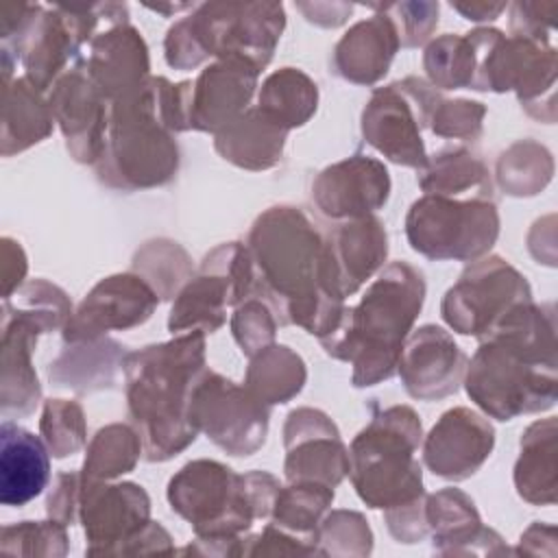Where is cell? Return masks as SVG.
<instances>
[{"label":"cell","instance_id":"8fae6325","mask_svg":"<svg viewBox=\"0 0 558 558\" xmlns=\"http://www.w3.org/2000/svg\"><path fill=\"white\" fill-rule=\"evenodd\" d=\"M499 211L490 198H449L423 194L405 214L412 251L434 262H475L499 238Z\"/></svg>","mask_w":558,"mask_h":558},{"label":"cell","instance_id":"681fc988","mask_svg":"<svg viewBox=\"0 0 558 558\" xmlns=\"http://www.w3.org/2000/svg\"><path fill=\"white\" fill-rule=\"evenodd\" d=\"M312 556L318 554V541L292 534L275 523H268L259 534L248 536L246 556Z\"/></svg>","mask_w":558,"mask_h":558},{"label":"cell","instance_id":"8992f818","mask_svg":"<svg viewBox=\"0 0 558 558\" xmlns=\"http://www.w3.org/2000/svg\"><path fill=\"white\" fill-rule=\"evenodd\" d=\"M283 28L281 2H203L168 28L163 57L181 72L209 59H240L262 72L272 61Z\"/></svg>","mask_w":558,"mask_h":558},{"label":"cell","instance_id":"5bb4252c","mask_svg":"<svg viewBox=\"0 0 558 558\" xmlns=\"http://www.w3.org/2000/svg\"><path fill=\"white\" fill-rule=\"evenodd\" d=\"M187 414L192 425L216 447L235 458L259 451L268 436L270 408L244 384L205 368L192 386Z\"/></svg>","mask_w":558,"mask_h":558},{"label":"cell","instance_id":"f6af8a7d","mask_svg":"<svg viewBox=\"0 0 558 558\" xmlns=\"http://www.w3.org/2000/svg\"><path fill=\"white\" fill-rule=\"evenodd\" d=\"M229 327L240 351L246 357H253L275 342L279 320L262 296H248L233 307Z\"/></svg>","mask_w":558,"mask_h":558},{"label":"cell","instance_id":"30bf717a","mask_svg":"<svg viewBox=\"0 0 558 558\" xmlns=\"http://www.w3.org/2000/svg\"><path fill=\"white\" fill-rule=\"evenodd\" d=\"M477 48L475 92H514L525 113L538 122H556V70L558 52L551 41L504 35L493 26L471 33Z\"/></svg>","mask_w":558,"mask_h":558},{"label":"cell","instance_id":"f35d334b","mask_svg":"<svg viewBox=\"0 0 558 558\" xmlns=\"http://www.w3.org/2000/svg\"><path fill=\"white\" fill-rule=\"evenodd\" d=\"M333 497L331 486L318 482H288V486L279 488L268 521L292 534L316 538L323 517L331 510Z\"/></svg>","mask_w":558,"mask_h":558},{"label":"cell","instance_id":"5b68a950","mask_svg":"<svg viewBox=\"0 0 558 558\" xmlns=\"http://www.w3.org/2000/svg\"><path fill=\"white\" fill-rule=\"evenodd\" d=\"M425 301V277L408 262H390L368 283L357 305L342 312L320 347L353 366L351 384L371 388L397 373L401 349Z\"/></svg>","mask_w":558,"mask_h":558},{"label":"cell","instance_id":"9a60e30c","mask_svg":"<svg viewBox=\"0 0 558 558\" xmlns=\"http://www.w3.org/2000/svg\"><path fill=\"white\" fill-rule=\"evenodd\" d=\"M532 301L527 279L504 257L484 255L460 272L440 303L442 320L462 336L484 338L510 310Z\"/></svg>","mask_w":558,"mask_h":558},{"label":"cell","instance_id":"c3c4849f","mask_svg":"<svg viewBox=\"0 0 558 558\" xmlns=\"http://www.w3.org/2000/svg\"><path fill=\"white\" fill-rule=\"evenodd\" d=\"M510 13V35L525 37L534 41H551L558 17V2H512Z\"/></svg>","mask_w":558,"mask_h":558},{"label":"cell","instance_id":"d6a6232c","mask_svg":"<svg viewBox=\"0 0 558 558\" xmlns=\"http://www.w3.org/2000/svg\"><path fill=\"white\" fill-rule=\"evenodd\" d=\"M416 183L425 194L495 201L490 170L480 153L466 144L442 146L429 155L427 166L418 170Z\"/></svg>","mask_w":558,"mask_h":558},{"label":"cell","instance_id":"277c9868","mask_svg":"<svg viewBox=\"0 0 558 558\" xmlns=\"http://www.w3.org/2000/svg\"><path fill=\"white\" fill-rule=\"evenodd\" d=\"M205 368L203 331L177 333L126 353V410L148 462L172 460L196 440L198 429L190 421L187 405L192 386Z\"/></svg>","mask_w":558,"mask_h":558},{"label":"cell","instance_id":"4fadbf2b","mask_svg":"<svg viewBox=\"0 0 558 558\" xmlns=\"http://www.w3.org/2000/svg\"><path fill=\"white\" fill-rule=\"evenodd\" d=\"M253 288L255 272L246 246L242 242L214 246L172 299L168 331L172 336L218 331L227 320V307L253 296Z\"/></svg>","mask_w":558,"mask_h":558},{"label":"cell","instance_id":"3957f363","mask_svg":"<svg viewBox=\"0 0 558 558\" xmlns=\"http://www.w3.org/2000/svg\"><path fill=\"white\" fill-rule=\"evenodd\" d=\"M190 81L150 76L142 87L109 102V133L96 177L111 190L140 192L170 183L181 153L174 133L187 126Z\"/></svg>","mask_w":558,"mask_h":558},{"label":"cell","instance_id":"6f0895ef","mask_svg":"<svg viewBox=\"0 0 558 558\" xmlns=\"http://www.w3.org/2000/svg\"><path fill=\"white\" fill-rule=\"evenodd\" d=\"M453 11H458L469 22H493L497 20L508 4L506 2H484V0H471V2H449Z\"/></svg>","mask_w":558,"mask_h":558},{"label":"cell","instance_id":"d590c367","mask_svg":"<svg viewBox=\"0 0 558 558\" xmlns=\"http://www.w3.org/2000/svg\"><path fill=\"white\" fill-rule=\"evenodd\" d=\"M307 381L303 357L286 344L272 342L248 357L244 386L268 408L294 399Z\"/></svg>","mask_w":558,"mask_h":558},{"label":"cell","instance_id":"ac0fdd59","mask_svg":"<svg viewBox=\"0 0 558 558\" xmlns=\"http://www.w3.org/2000/svg\"><path fill=\"white\" fill-rule=\"evenodd\" d=\"M283 449L288 482H318L336 488L349 475V449L336 423L318 408L303 405L286 416Z\"/></svg>","mask_w":558,"mask_h":558},{"label":"cell","instance_id":"7a4b0ae2","mask_svg":"<svg viewBox=\"0 0 558 558\" xmlns=\"http://www.w3.org/2000/svg\"><path fill=\"white\" fill-rule=\"evenodd\" d=\"M462 384L486 416L504 423L554 408L558 399L554 305L525 301L510 310L480 338Z\"/></svg>","mask_w":558,"mask_h":558},{"label":"cell","instance_id":"4dcf8cb0","mask_svg":"<svg viewBox=\"0 0 558 558\" xmlns=\"http://www.w3.org/2000/svg\"><path fill=\"white\" fill-rule=\"evenodd\" d=\"M558 423L538 418L525 427L514 462L517 495L532 506H554L558 490Z\"/></svg>","mask_w":558,"mask_h":558},{"label":"cell","instance_id":"680465c9","mask_svg":"<svg viewBox=\"0 0 558 558\" xmlns=\"http://www.w3.org/2000/svg\"><path fill=\"white\" fill-rule=\"evenodd\" d=\"M146 9H150V11H157V13H163V15H172V13H179V11H192V9H196V4L194 2H170V4H161V2H157V4H144Z\"/></svg>","mask_w":558,"mask_h":558},{"label":"cell","instance_id":"ee69618b","mask_svg":"<svg viewBox=\"0 0 558 558\" xmlns=\"http://www.w3.org/2000/svg\"><path fill=\"white\" fill-rule=\"evenodd\" d=\"M68 525L48 521H20L4 525L0 532V549L15 556H52L61 558L70 549Z\"/></svg>","mask_w":558,"mask_h":558},{"label":"cell","instance_id":"816d5d0a","mask_svg":"<svg viewBox=\"0 0 558 558\" xmlns=\"http://www.w3.org/2000/svg\"><path fill=\"white\" fill-rule=\"evenodd\" d=\"M425 495L416 501L384 510V523L397 543L412 545L429 536L427 521H425Z\"/></svg>","mask_w":558,"mask_h":558},{"label":"cell","instance_id":"ffe728a7","mask_svg":"<svg viewBox=\"0 0 558 558\" xmlns=\"http://www.w3.org/2000/svg\"><path fill=\"white\" fill-rule=\"evenodd\" d=\"M48 105L70 157L78 163L96 166L107 144L109 100L87 76L83 59L50 87Z\"/></svg>","mask_w":558,"mask_h":558},{"label":"cell","instance_id":"d4e9b609","mask_svg":"<svg viewBox=\"0 0 558 558\" xmlns=\"http://www.w3.org/2000/svg\"><path fill=\"white\" fill-rule=\"evenodd\" d=\"M83 68L98 92L113 102L150 78L148 46L131 22L107 24L92 37Z\"/></svg>","mask_w":558,"mask_h":558},{"label":"cell","instance_id":"9c48e42d","mask_svg":"<svg viewBox=\"0 0 558 558\" xmlns=\"http://www.w3.org/2000/svg\"><path fill=\"white\" fill-rule=\"evenodd\" d=\"M120 22H129L124 2L28 4L22 24L2 39L0 54L20 61L24 76L39 92H50L59 76L81 61L83 46H89L102 26Z\"/></svg>","mask_w":558,"mask_h":558},{"label":"cell","instance_id":"cb8c5ba5","mask_svg":"<svg viewBox=\"0 0 558 558\" xmlns=\"http://www.w3.org/2000/svg\"><path fill=\"white\" fill-rule=\"evenodd\" d=\"M259 70L240 59H216L190 81L187 126L216 135L235 122L248 107L257 89Z\"/></svg>","mask_w":558,"mask_h":558},{"label":"cell","instance_id":"9f6ffc18","mask_svg":"<svg viewBox=\"0 0 558 558\" xmlns=\"http://www.w3.org/2000/svg\"><path fill=\"white\" fill-rule=\"evenodd\" d=\"M543 541H556V527L543 521H534L519 538L514 554H530V556H545Z\"/></svg>","mask_w":558,"mask_h":558},{"label":"cell","instance_id":"7dc6e473","mask_svg":"<svg viewBox=\"0 0 558 558\" xmlns=\"http://www.w3.org/2000/svg\"><path fill=\"white\" fill-rule=\"evenodd\" d=\"M484 118L486 107L477 100L442 98L432 113L429 129L438 137L473 144L484 133Z\"/></svg>","mask_w":558,"mask_h":558},{"label":"cell","instance_id":"f907efd6","mask_svg":"<svg viewBox=\"0 0 558 558\" xmlns=\"http://www.w3.org/2000/svg\"><path fill=\"white\" fill-rule=\"evenodd\" d=\"M81 506V471H63L54 477V484L46 499V514L63 525L78 523Z\"/></svg>","mask_w":558,"mask_h":558},{"label":"cell","instance_id":"44dd1931","mask_svg":"<svg viewBox=\"0 0 558 558\" xmlns=\"http://www.w3.org/2000/svg\"><path fill=\"white\" fill-rule=\"evenodd\" d=\"M390 174L381 159L355 153L323 168L312 183V203L320 216L342 222L373 216L390 198Z\"/></svg>","mask_w":558,"mask_h":558},{"label":"cell","instance_id":"e0dca14e","mask_svg":"<svg viewBox=\"0 0 558 558\" xmlns=\"http://www.w3.org/2000/svg\"><path fill=\"white\" fill-rule=\"evenodd\" d=\"M148 521L150 497L140 484L81 480L78 523L87 538V556H118Z\"/></svg>","mask_w":558,"mask_h":558},{"label":"cell","instance_id":"f5cc1de1","mask_svg":"<svg viewBox=\"0 0 558 558\" xmlns=\"http://www.w3.org/2000/svg\"><path fill=\"white\" fill-rule=\"evenodd\" d=\"M148 554H163V556L179 554L170 532L159 521H153V519L122 545L118 556H148Z\"/></svg>","mask_w":558,"mask_h":558},{"label":"cell","instance_id":"83f0119b","mask_svg":"<svg viewBox=\"0 0 558 558\" xmlns=\"http://www.w3.org/2000/svg\"><path fill=\"white\" fill-rule=\"evenodd\" d=\"M327 238L331 272L340 294L347 299L368 283L388 257V233L373 214L338 222Z\"/></svg>","mask_w":558,"mask_h":558},{"label":"cell","instance_id":"f1b7e54d","mask_svg":"<svg viewBox=\"0 0 558 558\" xmlns=\"http://www.w3.org/2000/svg\"><path fill=\"white\" fill-rule=\"evenodd\" d=\"M50 480V451L44 438L4 418L0 425V501L26 506L44 493Z\"/></svg>","mask_w":558,"mask_h":558},{"label":"cell","instance_id":"b9f144b4","mask_svg":"<svg viewBox=\"0 0 558 558\" xmlns=\"http://www.w3.org/2000/svg\"><path fill=\"white\" fill-rule=\"evenodd\" d=\"M39 436L52 458H68L87 442V421L83 405L74 399H46L39 418Z\"/></svg>","mask_w":558,"mask_h":558},{"label":"cell","instance_id":"1f68e13d","mask_svg":"<svg viewBox=\"0 0 558 558\" xmlns=\"http://www.w3.org/2000/svg\"><path fill=\"white\" fill-rule=\"evenodd\" d=\"M288 131L270 122L255 105H251L235 122L214 135L216 153L248 172L275 168L286 148Z\"/></svg>","mask_w":558,"mask_h":558},{"label":"cell","instance_id":"11a10c76","mask_svg":"<svg viewBox=\"0 0 558 558\" xmlns=\"http://www.w3.org/2000/svg\"><path fill=\"white\" fill-rule=\"evenodd\" d=\"M294 7L310 24H316L320 28L342 26L355 9L351 2H296Z\"/></svg>","mask_w":558,"mask_h":558},{"label":"cell","instance_id":"4316f807","mask_svg":"<svg viewBox=\"0 0 558 558\" xmlns=\"http://www.w3.org/2000/svg\"><path fill=\"white\" fill-rule=\"evenodd\" d=\"M401 48L397 28L384 11H375L371 17L355 22L336 41L329 68L331 72L353 85L379 83Z\"/></svg>","mask_w":558,"mask_h":558},{"label":"cell","instance_id":"836d02e7","mask_svg":"<svg viewBox=\"0 0 558 558\" xmlns=\"http://www.w3.org/2000/svg\"><path fill=\"white\" fill-rule=\"evenodd\" d=\"M54 129V118L39 92L26 76H15L2 92V124H0V153L13 157L44 142Z\"/></svg>","mask_w":558,"mask_h":558},{"label":"cell","instance_id":"f546056e","mask_svg":"<svg viewBox=\"0 0 558 558\" xmlns=\"http://www.w3.org/2000/svg\"><path fill=\"white\" fill-rule=\"evenodd\" d=\"M118 340L107 336L65 344V349L50 362L48 379L57 388H68L76 395L96 390H111L124 375V351Z\"/></svg>","mask_w":558,"mask_h":558},{"label":"cell","instance_id":"52a82bcc","mask_svg":"<svg viewBox=\"0 0 558 558\" xmlns=\"http://www.w3.org/2000/svg\"><path fill=\"white\" fill-rule=\"evenodd\" d=\"M281 484L266 471L235 473L218 460H192L168 482L166 499L194 536H244L255 521L270 519Z\"/></svg>","mask_w":558,"mask_h":558},{"label":"cell","instance_id":"ab89813d","mask_svg":"<svg viewBox=\"0 0 558 558\" xmlns=\"http://www.w3.org/2000/svg\"><path fill=\"white\" fill-rule=\"evenodd\" d=\"M423 70L436 89H471L477 72V48L469 33H445L425 44Z\"/></svg>","mask_w":558,"mask_h":558},{"label":"cell","instance_id":"484cf974","mask_svg":"<svg viewBox=\"0 0 558 558\" xmlns=\"http://www.w3.org/2000/svg\"><path fill=\"white\" fill-rule=\"evenodd\" d=\"M425 521L434 551L442 556H504V538L482 523L475 501L460 488L425 495Z\"/></svg>","mask_w":558,"mask_h":558},{"label":"cell","instance_id":"7402d4cb","mask_svg":"<svg viewBox=\"0 0 558 558\" xmlns=\"http://www.w3.org/2000/svg\"><path fill=\"white\" fill-rule=\"evenodd\" d=\"M423 462L442 480L475 475L495 447V427L480 412L458 405L440 414L423 438Z\"/></svg>","mask_w":558,"mask_h":558},{"label":"cell","instance_id":"7bdbcfd3","mask_svg":"<svg viewBox=\"0 0 558 558\" xmlns=\"http://www.w3.org/2000/svg\"><path fill=\"white\" fill-rule=\"evenodd\" d=\"M318 556L364 558L373 551V530L362 512L329 510L316 532Z\"/></svg>","mask_w":558,"mask_h":558},{"label":"cell","instance_id":"bcb514c9","mask_svg":"<svg viewBox=\"0 0 558 558\" xmlns=\"http://www.w3.org/2000/svg\"><path fill=\"white\" fill-rule=\"evenodd\" d=\"M373 11H384L399 35L401 48H418L429 41L438 26L440 4L429 0H401L386 4H366Z\"/></svg>","mask_w":558,"mask_h":558},{"label":"cell","instance_id":"e575fe53","mask_svg":"<svg viewBox=\"0 0 558 558\" xmlns=\"http://www.w3.org/2000/svg\"><path fill=\"white\" fill-rule=\"evenodd\" d=\"M255 107L270 122L290 133L307 124L316 113L318 85L299 68H279L264 78Z\"/></svg>","mask_w":558,"mask_h":558},{"label":"cell","instance_id":"74e56055","mask_svg":"<svg viewBox=\"0 0 558 558\" xmlns=\"http://www.w3.org/2000/svg\"><path fill=\"white\" fill-rule=\"evenodd\" d=\"M554 177V157L551 153L534 142L519 140L510 144L497 159L495 179L497 185L508 196H536L547 187Z\"/></svg>","mask_w":558,"mask_h":558},{"label":"cell","instance_id":"2e32d148","mask_svg":"<svg viewBox=\"0 0 558 558\" xmlns=\"http://www.w3.org/2000/svg\"><path fill=\"white\" fill-rule=\"evenodd\" d=\"M159 296L137 272H116L100 279L74 307L61 336L65 344L87 342L109 331L144 325L157 310Z\"/></svg>","mask_w":558,"mask_h":558},{"label":"cell","instance_id":"6da1fadb","mask_svg":"<svg viewBox=\"0 0 558 558\" xmlns=\"http://www.w3.org/2000/svg\"><path fill=\"white\" fill-rule=\"evenodd\" d=\"M255 272L253 296L275 312L279 327L296 325L318 340L344 312L325 233L294 205H272L251 225L244 242Z\"/></svg>","mask_w":558,"mask_h":558},{"label":"cell","instance_id":"d6986e66","mask_svg":"<svg viewBox=\"0 0 558 558\" xmlns=\"http://www.w3.org/2000/svg\"><path fill=\"white\" fill-rule=\"evenodd\" d=\"M50 325L37 314L2 301L0 323V410L4 418H24L41 401V384L33 366V351Z\"/></svg>","mask_w":558,"mask_h":558},{"label":"cell","instance_id":"8d00e7d4","mask_svg":"<svg viewBox=\"0 0 558 558\" xmlns=\"http://www.w3.org/2000/svg\"><path fill=\"white\" fill-rule=\"evenodd\" d=\"M144 453L142 438L133 425L109 423L100 427L87 442L81 480L113 482L131 473Z\"/></svg>","mask_w":558,"mask_h":558},{"label":"cell","instance_id":"7c38bea8","mask_svg":"<svg viewBox=\"0 0 558 558\" xmlns=\"http://www.w3.org/2000/svg\"><path fill=\"white\" fill-rule=\"evenodd\" d=\"M440 100V92L418 76L375 87L360 116L364 142L397 166L423 170L429 159L423 131Z\"/></svg>","mask_w":558,"mask_h":558},{"label":"cell","instance_id":"60d3db41","mask_svg":"<svg viewBox=\"0 0 558 558\" xmlns=\"http://www.w3.org/2000/svg\"><path fill=\"white\" fill-rule=\"evenodd\" d=\"M131 270L153 286L159 301H170L194 275V264L179 242L155 238L135 251Z\"/></svg>","mask_w":558,"mask_h":558},{"label":"cell","instance_id":"db71d44e","mask_svg":"<svg viewBox=\"0 0 558 558\" xmlns=\"http://www.w3.org/2000/svg\"><path fill=\"white\" fill-rule=\"evenodd\" d=\"M2 255H0V272H2V299H9L26 279L28 259L22 244L13 238H2Z\"/></svg>","mask_w":558,"mask_h":558},{"label":"cell","instance_id":"603a6c76","mask_svg":"<svg viewBox=\"0 0 558 558\" xmlns=\"http://www.w3.org/2000/svg\"><path fill=\"white\" fill-rule=\"evenodd\" d=\"M464 371V351L438 325H423L410 331L397 364L405 392L418 401H440L458 392Z\"/></svg>","mask_w":558,"mask_h":558},{"label":"cell","instance_id":"ba28073f","mask_svg":"<svg viewBox=\"0 0 558 558\" xmlns=\"http://www.w3.org/2000/svg\"><path fill=\"white\" fill-rule=\"evenodd\" d=\"M421 442L423 425L414 408L401 403L373 410L349 447V477L366 508L388 510L425 495L416 460Z\"/></svg>","mask_w":558,"mask_h":558}]
</instances>
